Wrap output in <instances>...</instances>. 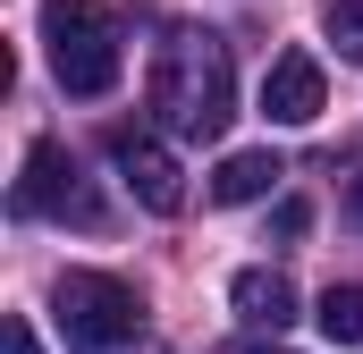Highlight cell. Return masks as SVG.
Wrapping results in <instances>:
<instances>
[{
  "label": "cell",
  "instance_id": "obj_1",
  "mask_svg": "<svg viewBox=\"0 0 363 354\" xmlns=\"http://www.w3.org/2000/svg\"><path fill=\"white\" fill-rule=\"evenodd\" d=\"M152 110L186 144H220L237 118V59L211 25H169V42L152 51Z\"/></svg>",
  "mask_w": 363,
  "mask_h": 354
},
{
  "label": "cell",
  "instance_id": "obj_2",
  "mask_svg": "<svg viewBox=\"0 0 363 354\" xmlns=\"http://www.w3.org/2000/svg\"><path fill=\"white\" fill-rule=\"evenodd\" d=\"M51 312H60V338L77 354H135L144 346V304H135V287L110 278V270H60Z\"/></svg>",
  "mask_w": 363,
  "mask_h": 354
},
{
  "label": "cell",
  "instance_id": "obj_3",
  "mask_svg": "<svg viewBox=\"0 0 363 354\" xmlns=\"http://www.w3.org/2000/svg\"><path fill=\"white\" fill-rule=\"evenodd\" d=\"M43 42H51V76L77 101H101L118 85V25L101 0H43Z\"/></svg>",
  "mask_w": 363,
  "mask_h": 354
},
{
  "label": "cell",
  "instance_id": "obj_4",
  "mask_svg": "<svg viewBox=\"0 0 363 354\" xmlns=\"http://www.w3.org/2000/svg\"><path fill=\"white\" fill-rule=\"evenodd\" d=\"M17 211H26V219H77V228H101V202H93L85 169H77V152H68V144H51V135L26 152Z\"/></svg>",
  "mask_w": 363,
  "mask_h": 354
},
{
  "label": "cell",
  "instance_id": "obj_5",
  "mask_svg": "<svg viewBox=\"0 0 363 354\" xmlns=\"http://www.w3.org/2000/svg\"><path fill=\"white\" fill-rule=\"evenodd\" d=\"M110 161H118V177H127V194L144 202V211H186V169H178V152L161 144V135H144V127H118L110 135Z\"/></svg>",
  "mask_w": 363,
  "mask_h": 354
},
{
  "label": "cell",
  "instance_id": "obj_6",
  "mask_svg": "<svg viewBox=\"0 0 363 354\" xmlns=\"http://www.w3.org/2000/svg\"><path fill=\"white\" fill-rule=\"evenodd\" d=\"M321 110H330L321 59H313V51H279L271 76H262V118H279V127H313Z\"/></svg>",
  "mask_w": 363,
  "mask_h": 354
},
{
  "label": "cell",
  "instance_id": "obj_7",
  "mask_svg": "<svg viewBox=\"0 0 363 354\" xmlns=\"http://www.w3.org/2000/svg\"><path fill=\"white\" fill-rule=\"evenodd\" d=\"M228 304H237L245 329H271V338L296 321V287H287V270H271V262L237 270V278H228Z\"/></svg>",
  "mask_w": 363,
  "mask_h": 354
},
{
  "label": "cell",
  "instance_id": "obj_8",
  "mask_svg": "<svg viewBox=\"0 0 363 354\" xmlns=\"http://www.w3.org/2000/svg\"><path fill=\"white\" fill-rule=\"evenodd\" d=\"M279 177H287V161H279L271 144H262V152H228V161L211 169V202H262Z\"/></svg>",
  "mask_w": 363,
  "mask_h": 354
},
{
  "label": "cell",
  "instance_id": "obj_9",
  "mask_svg": "<svg viewBox=\"0 0 363 354\" xmlns=\"http://www.w3.org/2000/svg\"><path fill=\"white\" fill-rule=\"evenodd\" d=\"M313 321H321L330 346H363V287H330V295L313 304Z\"/></svg>",
  "mask_w": 363,
  "mask_h": 354
},
{
  "label": "cell",
  "instance_id": "obj_10",
  "mask_svg": "<svg viewBox=\"0 0 363 354\" xmlns=\"http://www.w3.org/2000/svg\"><path fill=\"white\" fill-rule=\"evenodd\" d=\"M321 34L338 42V59L363 68V0H330V8H321Z\"/></svg>",
  "mask_w": 363,
  "mask_h": 354
},
{
  "label": "cell",
  "instance_id": "obj_11",
  "mask_svg": "<svg viewBox=\"0 0 363 354\" xmlns=\"http://www.w3.org/2000/svg\"><path fill=\"white\" fill-rule=\"evenodd\" d=\"M304 228H313V211H304V202H279V211H271V236H279V245H296Z\"/></svg>",
  "mask_w": 363,
  "mask_h": 354
},
{
  "label": "cell",
  "instance_id": "obj_12",
  "mask_svg": "<svg viewBox=\"0 0 363 354\" xmlns=\"http://www.w3.org/2000/svg\"><path fill=\"white\" fill-rule=\"evenodd\" d=\"M0 354H43V346H34V329H26V321H17V312H9V321H0Z\"/></svg>",
  "mask_w": 363,
  "mask_h": 354
},
{
  "label": "cell",
  "instance_id": "obj_13",
  "mask_svg": "<svg viewBox=\"0 0 363 354\" xmlns=\"http://www.w3.org/2000/svg\"><path fill=\"white\" fill-rule=\"evenodd\" d=\"M347 219H355V228H363V169L347 177Z\"/></svg>",
  "mask_w": 363,
  "mask_h": 354
},
{
  "label": "cell",
  "instance_id": "obj_14",
  "mask_svg": "<svg viewBox=\"0 0 363 354\" xmlns=\"http://www.w3.org/2000/svg\"><path fill=\"white\" fill-rule=\"evenodd\" d=\"M245 354H287V346H245Z\"/></svg>",
  "mask_w": 363,
  "mask_h": 354
}]
</instances>
